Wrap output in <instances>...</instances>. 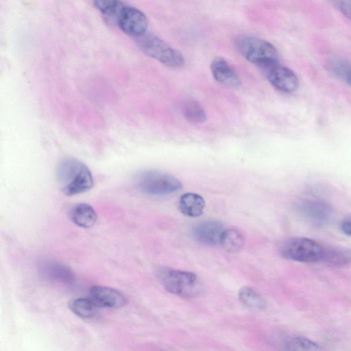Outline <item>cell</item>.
Wrapping results in <instances>:
<instances>
[{"mask_svg": "<svg viewBox=\"0 0 351 351\" xmlns=\"http://www.w3.org/2000/svg\"><path fill=\"white\" fill-rule=\"evenodd\" d=\"M57 180L67 196H73L90 190L94 185L92 173L88 167L75 158H65L56 168Z\"/></svg>", "mask_w": 351, "mask_h": 351, "instance_id": "6da1fadb", "label": "cell"}, {"mask_svg": "<svg viewBox=\"0 0 351 351\" xmlns=\"http://www.w3.org/2000/svg\"><path fill=\"white\" fill-rule=\"evenodd\" d=\"M135 39L141 51L162 64L171 68H179L184 65L182 54L158 36L146 32Z\"/></svg>", "mask_w": 351, "mask_h": 351, "instance_id": "7a4b0ae2", "label": "cell"}, {"mask_svg": "<svg viewBox=\"0 0 351 351\" xmlns=\"http://www.w3.org/2000/svg\"><path fill=\"white\" fill-rule=\"evenodd\" d=\"M239 52L249 62L265 66L277 62L278 53L269 42L251 35H241L235 38Z\"/></svg>", "mask_w": 351, "mask_h": 351, "instance_id": "3957f363", "label": "cell"}, {"mask_svg": "<svg viewBox=\"0 0 351 351\" xmlns=\"http://www.w3.org/2000/svg\"><path fill=\"white\" fill-rule=\"evenodd\" d=\"M139 189L145 194L163 196L173 193L182 188L181 182L175 176L156 170H145L136 178Z\"/></svg>", "mask_w": 351, "mask_h": 351, "instance_id": "277c9868", "label": "cell"}, {"mask_svg": "<svg viewBox=\"0 0 351 351\" xmlns=\"http://www.w3.org/2000/svg\"><path fill=\"white\" fill-rule=\"evenodd\" d=\"M324 249L315 240L298 237L285 241L280 248V253L284 258L294 261L315 263L322 261Z\"/></svg>", "mask_w": 351, "mask_h": 351, "instance_id": "5b68a950", "label": "cell"}, {"mask_svg": "<svg viewBox=\"0 0 351 351\" xmlns=\"http://www.w3.org/2000/svg\"><path fill=\"white\" fill-rule=\"evenodd\" d=\"M158 275L165 288L173 294L191 297L199 291V282L194 273L166 268Z\"/></svg>", "mask_w": 351, "mask_h": 351, "instance_id": "8992f818", "label": "cell"}, {"mask_svg": "<svg viewBox=\"0 0 351 351\" xmlns=\"http://www.w3.org/2000/svg\"><path fill=\"white\" fill-rule=\"evenodd\" d=\"M119 28L126 34L136 38L147 32L148 21L145 14L132 6L123 5L117 16Z\"/></svg>", "mask_w": 351, "mask_h": 351, "instance_id": "52a82bcc", "label": "cell"}, {"mask_svg": "<svg viewBox=\"0 0 351 351\" xmlns=\"http://www.w3.org/2000/svg\"><path fill=\"white\" fill-rule=\"evenodd\" d=\"M269 82L277 89L285 93H292L297 90L299 80L290 69L277 62L263 66Z\"/></svg>", "mask_w": 351, "mask_h": 351, "instance_id": "ba28073f", "label": "cell"}, {"mask_svg": "<svg viewBox=\"0 0 351 351\" xmlns=\"http://www.w3.org/2000/svg\"><path fill=\"white\" fill-rule=\"evenodd\" d=\"M297 210L302 217L317 226L329 223L334 214L328 204L317 200L302 201L298 204Z\"/></svg>", "mask_w": 351, "mask_h": 351, "instance_id": "9c48e42d", "label": "cell"}, {"mask_svg": "<svg viewBox=\"0 0 351 351\" xmlns=\"http://www.w3.org/2000/svg\"><path fill=\"white\" fill-rule=\"evenodd\" d=\"M90 298L97 306L121 308L126 305L127 299L120 291L107 287L93 286L90 289Z\"/></svg>", "mask_w": 351, "mask_h": 351, "instance_id": "30bf717a", "label": "cell"}, {"mask_svg": "<svg viewBox=\"0 0 351 351\" xmlns=\"http://www.w3.org/2000/svg\"><path fill=\"white\" fill-rule=\"evenodd\" d=\"M223 225L214 220L204 221L196 224L193 229V235L199 243L213 246L219 244L224 231Z\"/></svg>", "mask_w": 351, "mask_h": 351, "instance_id": "8fae6325", "label": "cell"}, {"mask_svg": "<svg viewBox=\"0 0 351 351\" xmlns=\"http://www.w3.org/2000/svg\"><path fill=\"white\" fill-rule=\"evenodd\" d=\"M210 71L215 80L230 88H238L241 81L228 62L221 57L214 58L210 64Z\"/></svg>", "mask_w": 351, "mask_h": 351, "instance_id": "7c38bea8", "label": "cell"}, {"mask_svg": "<svg viewBox=\"0 0 351 351\" xmlns=\"http://www.w3.org/2000/svg\"><path fill=\"white\" fill-rule=\"evenodd\" d=\"M205 201L204 198L194 193L183 194L178 202V208L180 212L186 216L197 217L204 212Z\"/></svg>", "mask_w": 351, "mask_h": 351, "instance_id": "4fadbf2b", "label": "cell"}, {"mask_svg": "<svg viewBox=\"0 0 351 351\" xmlns=\"http://www.w3.org/2000/svg\"><path fill=\"white\" fill-rule=\"evenodd\" d=\"M70 217L77 226L88 228L93 226L97 221V213L89 204L81 203L75 205L70 211Z\"/></svg>", "mask_w": 351, "mask_h": 351, "instance_id": "5bb4252c", "label": "cell"}, {"mask_svg": "<svg viewBox=\"0 0 351 351\" xmlns=\"http://www.w3.org/2000/svg\"><path fill=\"white\" fill-rule=\"evenodd\" d=\"M43 269L48 278L59 282L71 284L75 276L72 271L66 265L58 262L45 263Z\"/></svg>", "mask_w": 351, "mask_h": 351, "instance_id": "9a60e30c", "label": "cell"}, {"mask_svg": "<svg viewBox=\"0 0 351 351\" xmlns=\"http://www.w3.org/2000/svg\"><path fill=\"white\" fill-rule=\"evenodd\" d=\"M219 244L228 252L235 253L240 251L244 245L243 234L235 229L224 230Z\"/></svg>", "mask_w": 351, "mask_h": 351, "instance_id": "2e32d148", "label": "cell"}, {"mask_svg": "<svg viewBox=\"0 0 351 351\" xmlns=\"http://www.w3.org/2000/svg\"><path fill=\"white\" fill-rule=\"evenodd\" d=\"M69 308L80 317L88 319L95 317L97 312V306L90 298H80L69 302Z\"/></svg>", "mask_w": 351, "mask_h": 351, "instance_id": "e0dca14e", "label": "cell"}, {"mask_svg": "<svg viewBox=\"0 0 351 351\" xmlns=\"http://www.w3.org/2000/svg\"><path fill=\"white\" fill-rule=\"evenodd\" d=\"M238 295L241 302L247 308L263 310L266 307V301L262 295L249 287H241Z\"/></svg>", "mask_w": 351, "mask_h": 351, "instance_id": "ac0fdd59", "label": "cell"}, {"mask_svg": "<svg viewBox=\"0 0 351 351\" xmlns=\"http://www.w3.org/2000/svg\"><path fill=\"white\" fill-rule=\"evenodd\" d=\"M322 261L331 265L342 266L350 261V252L348 249L331 247L324 249Z\"/></svg>", "mask_w": 351, "mask_h": 351, "instance_id": "d6986e66", "label": "cell"}, {"mask_svg": "<svg viewBox=\"0 0 351 351\" xmlns=\"http://www.w3.org/2000/svg\"><path fill=\"white\" fill-rule=\"evenodd\" d=\"M182 113L185 119L193 123H202L206 119L204 109L199 102L195 100H189L184 104Z\"/></svg>", "mask_w": 351, "mask_h": 351, "instance_id": "ffe728a7", "label": "cell"}, {"mask_svg": "<svg viewBox=\"0 0 351 351\" xmlns=\"http://www.w3.org/2000/svg\"><path fill=\"white\" fill-rule=\"evenodd\" d=\"M283 346L289 350H322L323 348L315 342L301 336L289 337L284 341Z\"/></svg>", "mask_w": 351, "mask_h": 351, "instance_id": "44dd1931", "label": "cell"}, {"mask_svg": "<svg viewBox=\"0 0 351 351\" xmlns=\"http://www.w3.org/2000/svg\"><path fill=\"white\" fill-rule=\"evenodd\" d=\"M329 70L339 79L350 84V65L345 58L335 57L328 62Z\"/></svg>", "mask_w": 351, "mask_h": 351, "instance_id": "7402d4cb", "label": "cell"}, {"mask_svg": "<svg viewBox=\"0 0 351 351\" xmlns=\"http://www.w3.org/2000/svg\"><path fill=\"white\" fill-rule=\"evenodd\" d=\"M95 8L103 14L116 16L124 5L120 0H93Z\"/></svg>", "mask_w": 351, "mask_h": 351, "instance_id": "603a6c76", "label": "cell"}, {"mask_svg": "<svg viewBox=\"0 0 351 351\" xmlns=\"http://www.w3.org/2000/svg\"><path fill=\"white\" fill-rule=\"evenodd\" d=\"M335 6L345 16H350V0H330Z\"/></svg>", "mask_w": 351, "mask_h": 351, "instance_id": "cb8c5ba5", "label": "cell"}, {"mask_svg": "<svg viewBox=\"0 0 351 351\" xmlns=\"http://www.w3.org/2000/svg\"><path fill=\"white\" fill-rule=\"evenodd\" d=\"M340 228L341 231L346 235L350 237V217H347L342 221L340 225Z\"/></svg>", "mask_w": 351, "mask_h": 351, "instance_id": "d4e9b609", "label": "cell"}]
</instances>
